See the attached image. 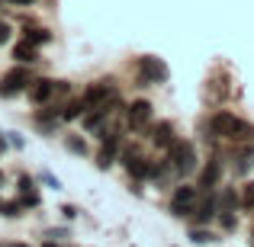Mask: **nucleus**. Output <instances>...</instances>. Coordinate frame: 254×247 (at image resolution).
Wrapping results in <instances>:
<instances>
[{"mask_svg":"<svg viewBox=\"0 0 254 247\" xmlns=\"http://www.w3.org/2000/svg\"><path fill=\"white\" fill-rule=\"evenodd\" d=\"M209 132L216 138H251L254 135V129L248 122H242L235 112H216L209 119Z\"/></svg>","mask_w":254,"mask_h":247,"instance_id":"nucleus-1","label":"nucleus"},{"mask_svg":"<svg viewBox=\"0 0 254 247\" xmlns=\"http://www.w3.org/2000/svg\"><path fill=\"white\" fill-rule=\"evenodd\" d=\"M168 164L174 173H180V177H187V173L196 170V148H193L190 142H174L168 148Z\"/></svg>","mask_w":254,"mask_h":247,"instance_id":"nucleus-2","label":"nucleus"},{"mask_svg":"<svg viewBox=\"0 0 254 247\" xmlns=\"http://www.w3.org/2000/svg\"><path fill=\"white\" fill-rule=\"evenodd\" d=\"M196 202H199V193H196V186H177V190H174V196H171V212H174L177 218H184V215H193Z\"/></svg>","mask_w":254,"mask_h":247,"instance_id":"nucleus-3","label":"nucleus"},{"mask_svg":"<svg viewBox=\"0 0 254 247\" xmlns=\"http://www.w3.org/2000/svg\"><path fill=\"white\" fill-rule=\"evenodd\" d=\"M168 64L164 61H158V58H151V55H145L142 61H138V84L142 87H148V84H161V81H168Z\"/></svg>","mask_w":254,"mask_h":247,"instance_id":"nucleus-4","label":"nucleus"},{"mask_svg":"<svg viewBox=\"0 0 254 247\" xmlns=\"http://www.w3.org/2000/svg\"><path fill=\"white\" fill-rule=\"evenodd\" d=\"M29 84H32L29 71L26 68H13V71H6V74L0 77V97H16V93L29 90Z\"/></svg>","mask_w":254,"mask_h":247,"instance_id":"nucleus-5","label":"nucleus"},{"mask_svg":"<svg viewBox=\"0 0 254 247\" xmlns=\"http://www.w3.org/2000/svg\"><path fill=\"white\" fill-rule=\"evenodd\" d=\"M126 122H129L132 132H142L145 125L151 122V103L148 99H135V103L126 109Z\"/></svg>","mask_w":254,"mask_h":247,"instance_id":"nucleus-6","label":"nucleus"},{"mask_svg":"<svg viewBox=\"0 0 254 247\" xmlns=\"http://www.w3.org/2000/svg\"><path fill=\"white\" fill-rule=\"evenodd\" d=\"M113 97V81H97V84H90L84 90V103H87V109H93V106H106V99Z\"/></svg>","mask_w":254,"mask_h":247,"instance_id":"nucleus-7","label":"nucleus"},{"mask_svg":"<svg viewBox=\"0 0 254 247\" xmlns=\"http://www.w3.org/2000/svg\"><path fill=\"white\" fill-rule=\"evenodd\" d=\"M55 97V81H49V77H39V81L29 84V99L32 103H49V99Z\"/></svg>","mask_w":254,"mask_h":247,"instance_id":"nucleus-8","label":"nucleus"},{"mask_svg":"<svg viewBox=\"0 0 254 247\" xmlns=\"http://www.w3.org/2000/svg\"><path fill=\"white\" fill-rule=\"evenodd\" d=\"M219 215V202H216V196H206V199H199L196 202V209H193V218H196L199 225H206V222H212V218Z\"/></svg>","mask_w":254,"mask_h":247,"instance_id":"nucleus-9","label":"nucleus"},{"mask_svg":"<svg viewBox=\"0 0 254 247\" xmlns=\"http://www.w3.org/2000/svg\"><path fill=\"white\" fill-rule=\"evenodd\" d=\"M174 142H177V138H174V125L171 122H158L155 129H151V145H155V148L168 151Z\"/></svg>","mask_w":254,"mask_h":247,"instance_id":"nucleus-10","label":"nucleus"},{"mask_svg":"<svg viewBox=\"0 0 254 247\" xmlns=\"http://www.w3.org/2000/svg\"><path fill=\"white\" fill-rule=\"evenodd\" d=\"M219 177H222V164H219V161H209V164L203 167V173H199V186L209 193L212 186L219 183Z\"/></svg>","mask_w":254,"mask_h":247,"instance_id":"nucleus-11","label":"nucleus"},{"mask_svg":"<svg viewBox=\"0 0 254 247\" xmlns=\"http://www.w3.org/2000/svg\"><path fill=\"white\" fill-rule=\"evenodd\" d=\"M19 196H23V205L42 202V196H39V190H36V180H29V177H19Z\"/></svg>","mask_w":254,"mask_h":247,"instance_id":"nucleus-12","label":"nucleus"},{"mask_svg":"<svg viewBox=\"0 0 254 247\" xmlns=\"http://www.w3.org/2000/svg\"><path fill=\"white\" fill-rule=\"evenodd\" d=\"M116 148H119V138H116V135L103 138V151H100V157H97V164L103 167V170H106L113 161H116Z\"/></svg>","mask_w":254,"mask_h":247,"instance_id":"nucleus-13","label":"nucleus"},{"mask_svg":"<svg viewBox=\"0 0 254 247\" xmlns=\"http://www.w3.org/2000/svg\"><path fill=\"white\" fill-rule=\"evenodd\" d=\"M13 58H16V61H23V64H32V61H36V45H32L29 39H23V42L13 49Z\"/></svg>","mask_w":254,"mask_h":247,"instance_id":"nucleus-14","label":"nucleus"},{"mask_svg":"<svg viewBox=\"0 0 254 247\" xmlns=\"http://www.w3.org/2000/svg\"><path fill=\"white\" fill-rule=\"evenodd\" d=\"M235 205H242V196H235V190H225L222 193V202H219V212H235Z\"/></svg>","mask_w":254,"mask_h":247,"instance_id":"nucleus-15","label":"nucleus"},{"mask_svg":"<svg viewBox=\"0 0 254 247\" xmlns=\"http://www.w3.org/2000/svg\"><path fill=\"white\" fill-rule=\"evenodd\" d=\"M254 167V148H248V151H242L238 154V164H235V173H248Z\"/></svg>","mask_w":254,"mask_h":247,"instance_id":"nucleus-16","label":"nucleus"},{"mask_svg":"<svg viewBox=\"0 0 254 247\" xmlns=\"http://www.w3.org/2000/svg\"><path fill=\"white\" fill-rule=\"evenodd\" d=\"M26 39H29L32 45H45V42H52V32H45V29H29V26H26Z\"/></svg>","mask_w":254,"mask_h":247,"instance_id":"nucleus-17","label":"nucleus"},{"mask_svg":"<svg viewBox=\"0 0 254 247\" xmlns=\"http://www.w3.org/2000/svg\"><path fill=\"white\" fill-rule=\"evenodd\" d=\"M0 215L19 218V215H23V202H0Z\"/></svg>","mask_w":254,"mask_h":247,"instance_id":"nucleus-18","label":"nucleus"},{"mask_svg":"<svg viewBox=\"0 0 254 247\" xmlns=\"http://www.w3.org/2000/svg\"><path fill=\"white\" fill-rule=\"evenodd\" d=\"M39 180H42L45 186H52V190H62V180H58V177H52L49 170H42V173H39Z\"/></svg>","mask_w":254,"mask_h":247,"instance_id":"nucleus-19","label":"nucleus"},{"mask_svg":"<svg viewBox=\"0 0 254 247\" xmlns=\"http://www.w3.org/2000/svg\"><path fill=\"white\" fill-rule=\"evenodd\" d=\"M242 205H245V209H254V183L245 186V193H242Z\"/></svg>","mask_w":254,"mask_h":247,"instance_id":"nucleus-20","label":"nucleus"},{"mask_svg":"<svg viewBox=\"0 0 254 247\" xmlns=\"http://www.w3.org/2000/svg\"><path fill=\"white\" fill-rule=\"evenodd\" d=\"M190 238H193L196 244H209V241H212V235H209V231H203V228H193Z\"/></svg>","mask_w":254,"mask_h":247,"instance_id":"nucleus-21","label":"nucleus"},{"mask_svg":"<svg viewBox=\"0 0 254 247\" xmlns=\"http://www.w3.org/2000/svg\"><path fill=\"white\" fill-rule=\"evenodd\" d=\"M68 151L71 154H87V145L77 142V138H68Z\"/></svg>","mask_w":254,"mask_h":247,"instance_id":"nucleus-22","label":"nucleus"},{"mask_svg":"<svg viewBox=\"0 0 254 247\" xmlns=\"http://www.w3.org/2000/svg\"><path fill=\"white\" fill-rule=\"evenodd\" d=\"M219 215H222V228H229V231L235 228V215H232V212H225V209H222Z\"/></svg>","mask_w":254,"mask_h":247,"instance_id":"nucleus-23","label":"nucleus"},{"mask_svg":"<svg viewBox=\"0 0 254 247\" xmlns=\"http://www.w3.org/2000/svg\"><path fill=\"white\" fill-rule=\"evenodd\" d=\"M62 215L64 218H77L81 212H77V205H62Z\"/></svg>","mask_w":254,"mask_h":247,"instance_id":"nucleus-24","label":"nucleus"},{"mask_svg":"<svg viewBox=\"0 0 254 247\" xmlns=\"http://www.w3.org/2000/svg\"><path fill=\"white\" fill-rule=\"evenodd\" d=\"M6 39H10V26H6V23H0V45H3Z\"/></svg>","mask_w":254,"mask_h":247,"instance_id":"nucleus-25","label":"nucleus"},{"mask_svg":"<svg viewBox=\"0 0 254 247\" xmlns=\"http://www.w3.org/2000/svg\"><path fill=\"white\" fill-rule=\"evenodd\" d=\"M10 145H13V148H23V138H19L16 132H10Z\"/></svg>","mask_w":254,"mask_h":247,"instance_id":"nucleus-26","label":"nucleus"},{"mask_svg":"<svg viewBox=\"0 0 254 247\" xmlns=\"http://www.w3.org/2000/svg\"><path fill=\"white\" fill-rule=\"evenodd\" d=\"M3 3H16V6H32L36 0H3Z\"/></svg>","mask_w":254,"mask_h":247,"instance_id":"nucleus-27","label":"nucleus"},{"mask_svg":"<svg viewBox=\"0 0 254 247\" xmlns=\"http://www.w3.org/2000/svg\"><path fill=\"white\" fill-rule=\"evenodd\" d=\"M45 247H58V244H55V241H45Z\"/></svg>","mask_w":254,"mask_h":247,"instance_id":"nucleus-28","label":"nucleus"},{"mask_svg":"<svg viewBox=\"0 0 254 247\" xmlns=\"http://www.w3.org/2000/svg\"><path fill=\"white\" fill-rule=\"evenodd\" d=\"M6 247H29V244H6Z\"/></svg>","mask_w":254,"mask_h":247,"instance_id":"nucleus-29","label":"nucleus"},{"mask_svg":"<svg viewBox=\"0 0 254 247\" xmlns=\"http://www.w3.org/2000/svg\"><path fill=\"white\" fill-rule=\"evenodd\" d=\"M3 145H6V142H3V135H0V151H3Z\"/></svg>","mask_w":254,"mask_h":247,"instance_id":"nucleus-30","label":"nucleus"},{"mask_svg":"<svg viewBox=\"0 0 254 247\" xmlns=\"http://www.w3.org/2000/svg\"><path fill=\"white\" fill-rule=\"evenodd\" d=\"M0 183H3V173H0Z\"/></svg>","mask_w":254,"mask_h":247,"instance_id":"nucleus-31","label":"nucleus"},{"mask_svg":"<svg viewBox=\"0 0 254 247\" xmlns=\"http://www.w3.org/2000/svg\"><path fill=\"white\" fill-rule=\"evenodd\" d=\"M251 247H254V238H251Z\"/></svg>","mask_w":254,"mask_h":247,"instance_id":"nucleus-32","label":"nucleus"},{"mask_svg":"<svg viewBox=\"0 0 254 247\" xmlns=\"http://www.w3.org/2000/svg\"><path fill=\"white\" fill-rule=\"evenodd\" d=\"M0 3H3V0H0Z\"/></svg>","mask_w":254,"mask_h":247,"instance_id":"nucleus-33","label":"nucleus"}]
</instances>
